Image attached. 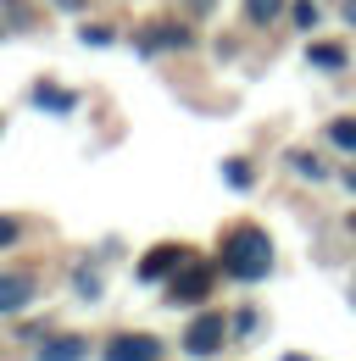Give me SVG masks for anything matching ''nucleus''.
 Here are the masks:
<instances>
[{
  "label": "nucleus",
  "mask_w": 356,
  "mask_h": 361,
  "mask_svg": "<svg viewBox=\"0 0 356 361\" xmlns=\"http://www.w3.org/2000/svg\"><path fill=\"white\" fill-rule=\"evenodd\" d=\"M11 239H17V223H11V217H0V245H11Z\"/></svg>",
  "instance_id": "4468645a"
},
{
  "label": "nucleus",
  "mask_w": 356,
  "mask_h": 361,
  "mask_svg": "<svg viewBox=\"0 0 356 361\" xmlns=\"http://www.w3.org/2000/svg\"><path fill=\"white\" fill-rule=\"evenodd\" d=\"M222 267L234 272V278H267L273 272V245H267L262 228H234L228 233V245H222Z\"/></svg>",
  "instance_id": "f257e3e1"
},
{
  "label": "nucleus",
  "mask_w": 356,
  "mask_h": 361,
  "mask_svg": "<svg viewBox=\"0 0 356 361\" xmlns=\"http://www.w3.org/2000/svg\"><path fill=\"white\" fill-rule=\"evenodd\" d=\"M245 11H251V23H273L284 11V0H245Z\"/></svg>",
  "instance_id": "1a4fd4ad"
},
{
  "label": "nucleus",
  "mask_w": 356,
  "mask_h": 361,
  "mask_svg": "<svg viewBox=\"0 0 356 361\" xmlns=\"http://www.w3.org/2000/svg\"><path fill=\"white\" fill-rule=\"evenodd\" d=\"M328 139H334V145H345V150H356V123H334Z\"/></svg>",
  "instance_id": "f8f14e48"
},
{
  "label": "nucleus",
  "mask_w": 356,
  "mask_h": 361,
  "mask_svg": "<svg viewBox=\"0 0 356 361\" xmlns=\"http://www.w3.org/2000/svg\"><path fill=\"white\" fill-rule=\"evenodd\" d=\"M178 262H184V250H178V245H162V250H150V256L139 262V278H145V283H150V278H167Z\"/></svg>",
  "instance_id": "423d86ee"
},
{
  "label": "nucleus",
  "mask_w": 356,
  "mask_h": 361,
  "mask_svg": "<svg viewBox=\"0 0 356 361\" xmlns=\"http://www.w3.org/2000/svg\"><path fill=\"white\" fill-rule=\"evenodd\" d=\"M28 295H34V278H28V272H0V317L23 312Z\"/></svg>",
  "instance_id": "20e7f679"
},
{
  "label": "nucleus",
  "mask_w": 356,
  "mask_h": 361,
  "mask_svg": "<svg viewBox=\"0 0 356 361\" xmlns=\"http://www.w3.org/2000/svg\"><path fill=\"white\" fill-rule=\"evenodd\" d=\"M206 283H212V272H206V267H189V272H178V278H173V295H167V300L189 306V300L206 295Z\"/></svg>",
  "instance_id": "39448f33"
},
{
  "label": "nucleus",
  "mask_w": 356,
  "mask_h": 361,
  "mask_svg": "<svg viewBox=\"0 0 356 361\" xmlns=\"http://www.w3.org/2000/svg\"><path fill=\"white\" fill-rule=\"evenodd\" d=\"M312 67H345V50L340 45H312Z\"/></svg>",
  "instance_id": "9d476101"
},
{
  "label": "nucleus",
  "mask_w": 356,
  "mask_h": 361,
  "mask_svg": "<svg viewBox=\"0 0 356 361\" xmlns=\"http://www.w3.org/2000/svg\"><path fill=\"white\" fill-rule=\"evenodd\" d=\"M218 345H222V317H212V312L184 334V350L189 356H218Z\"/></svg>",
  "instance_id": "f03ea898"
},
{
  "label": "nucleus",
  "mask_w": 356,
  "mask_h": 361,
  "mask_svg": "<svg viewBox=\"0 0 356 361\" xmlns=\"http://www.w3.org/2000/svg\"><path fill=\"white\" fill-rule=\"evenodd\" d=\"M290 161H295V173H301V178H323V161L307 156V150H301V156H290Z\"/></svg>",
  "instance_id": "9b49d317"
},
{
  "label": "nucleus",
  "mask_w": 356,
  "mask_h": 361,
  "mask_svg": "<svg viewBox=\"0 0 356 361\" xmlns=\"http://www.w3.org/2000/svg\"><path fill=\"white\" fill-rule=\"evenodd\" d=\"M34 100H40V106H50V111H61V117L78 106V100H73L67 90H50V84H40V90H34Z\"/></svg>",
  "instance_id": "6e6552de"
},
{
  "label": "nucleus",
  "mask_w": 356,
  "mask_h": 361,
  "mask_svg": "<svg viewBox=\"0 0 356 361\" xmlns=\"http://www.w3.org/2000/svg\"><path fill=\"white\" fill-rule=\"evenodd\" d=\"M156 356H162V345L145 339V334H123V339L106 345V361H156Z\"/></svg>",
  "instance_id": "7ed1b4c3"
},
{
  "label": "nucleus",
  "mask_w": 356,
  "mask_h": 361,
  "mask_svg": "<svg viewBox=\"0 0 356 361\" xmlns=\"http://www.w3.org/2000/svg\"><path fill=\"white\" fill-rule=\"evenodd\" d=\"M284 361H307V356H284Z\"/></svg>",
  "instance_id": "f3484780"
},
{
  "label": "nucleus",
  "mask_w": 356,
  "mask_h": 361,
  "mask_svg": "<svg viewBox=\"0 0 356 361\" xmlns=\"http://www.w3.org/2000/svg\"><path fill=\"white\" fill-rule=\"evenodd\" d=\"M345 183H351V189H356V173H345Z\"/></svg>",
  "instance_id": "dca6fc26"
},
{
  "label": "nucleus",
  "mask_w": 356,
  "mask_h": 361,
  "mask_svg": "<svg viewBox=\"0 0 356 361\" xmlns=\"http://www.w3.org/2000/svg\"><path fill=\"white\" fill-rule=\"evenodd\" d=\"M222 178L234 183V189H251V167H239V161H228V167H222Z\"/></svg>",
  "instance_id": "ddd939ff"
},
{
  "label": "nucleus",
  "mask_w": 356,
  "mask_h": 361,
  "mask_svg": "<svg viewBox=\"0 0 356 361\" xmlns=\"http://www.w3.org/2000/svg\"><path fill=\"white\" fill-rule=\"evenodd\" d=\"M345 17H351V28H356V0H345Z\"/></svg>",
  "instance_id": "2eb2a0df"
},
{
  "label": "nucleus",
  "mask_w": 356,
  "mask_h": 361,
  "mask_svg": "<svg viewBox=\"0 0 356 361\" xmlns=\"http://www.w3.org/2000/svg\"><path fill=\"white\" fill-rule=\"evenodd\" d=\"M84 356H89L84 339H50V345L40 350V361H84Z\"/></svg>",
  "instance_id": "0eeeda50"
}]
</instances>
